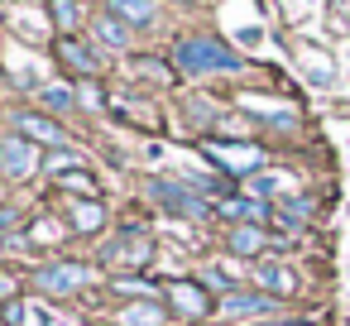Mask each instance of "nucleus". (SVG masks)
I'll list each match as a JSON object with an SVG mask.
<instances>
[{"label": "nucleus", "instance_id": "obj_9", "mask_svg": "<svg viewBox=\"0 0 350 326\" xmlns=\"http://www.w3.org/2000/svg\"><path fill=\"white\" fill-rule=\"evenodd\" d=\"M168 302L183 307L187 316H206V312H211V302H206V293H202L197 283H173V288H168Z\"/></svg>", "mask_w": 350, "mask_h": 326}, {"label": "nucleus", "instance_id": "obj_22", "mask_svg": "<svg viewBox=\"0 0 350 326\" xmlns=\"http://www.w3.org/2000/svg\"><path fill=\"white\" fill-rule=\"evenodd\" d=\"M5 293H10V283H5V278H0V297H5Z\"/></svg>", "mask_w": 350, "mask_h": 326}, {"label": "nucleus", "instance_id": "obj_12", "mask_svg": "<svg viewBox=\"0 0 350 326\" xmlns=\"http://www.w3.org/2000/svg\"><path fill=\"white\" fill-rule=\"evenodd\" d=\"M116 15L130 20V25H154V0H116Z\"/></svg>", "mask_w": 350, "mask_h": 326}, {"label": "nucleus", "instance_id": "obj_14", "mask_svg": "<svg viewBox=\"0 0 350 326\" xmlns=\"http://www.w3.org/2000/svg\"><path fill=\"white\" fill-rule=\"evenodd\" d=\"M221 216H235V221H264V206L250 202V197H235V202H221Z\"/></svg>", "mask_w": 350, "mask_h": 326}, {"label": "nucleus", "instance_id": "obj_4", "mask_svg": "<svg viewBox=\"0 0 350 326\" xmlns=\"http://www.w3.org/2000/svg\"><path fill=\"white\" fill-rule=\"evenodd\" d=\"M34 283H39L44 293H53V297H68V293H77V288L87 283V269H82V264H49V269L34 273Z\"/></svg>", "mask_w": 350, "mask_h": 326}, {"label": "nucleus", "instance_id": "obj_16", "mask_svg": "<svg viewBox=\"0 0 350 326\" xmlns=\"http://www.w3.org/2000/svg\"><path fill=\"white\" fill-rule=\"evenodd\" d=\"M101 221H106V211H101V206H92V202L72 206V226H77V230H96Z\"/></svg>", "mask_w": 350, "mask_h": 326}, {"label": "nucleus", "instance_id": "obj_21", "mask_svg": "<svg viewBox=\"0 0 350 326\" xmlns=\"http://www.w3.org/2000/svg\"><path fill=\"white\" fill-rule=\"evenodd\" d=\"M288 187V178H278V173H264V178H254V197H264V192H283Z\"/></svg>", "mask_w": 350, "mask_h": 326}, {"label": "nucleus", "instance_id": "obj_17", "mask_svg": "<svg viewBox=\"0 0 350 326\" xmlns=\"http://www.w3.org/2000/svg\"><path fill=\"white\" fill-rule=\"evenodd\" d=\"M5 321L10 326H39V312L29 302H5Z\"/></svg>", "mask_w": 350, "mask_h": 326}, {"label": "nucleus", "instance_id": "obj_8", "mask_svg": "<svg viewBox=\"0 0 350 326\" xmlns=\"http://www.w3.org/2000/svg\"><path fill=\"white\" fill-rule=\"evenodd\" d=\"M15 120H20V135H25V139H34V144H63V130H58L49 116H29V111H25V116H15Z\"/></svg>", "mask_w": 350, "mask_h": 326}, {"label": "nucleus", "instance_id": "obj_1", "mask_svg": "<svg viewBox=\"0 0 350 326\" xmlns=\"http://www.w3.org/2000/svg\"><path fill=\"white\" fill-rule=\"evenodd\" d=\"M173 58H178L183 72H235V68H240V58H235L230 49L211 44V39H183V44L173 49Z\"/></svg>", "mask_w": 350, "mask_h": 326}, {"label": "nucleus", "instance_id": "obj_7", "mask_svg": "<svg viewBox=\"0 0 350 326\" xmlns=\"http://www.w3.org/2000/svg\"><path fill=\"white\" fill-rule=\"evenodd\" d=\"M92 34H96V44L130 49V25H125L120 15H96V20H92Z\"/></svg>", "mask_w": 350, "mask_h": 326}, {"label": "nucleus", "instance_id": "obj_20", "mask_svg": "<svg viewBox=\"0 0 350 326\" xmlns=\"http://www.w3.org/2000/svg\"><path fill=\"white\" fill-rule=\"evenodd\" d=\"M44 101L58 106V111H72V92L68 87H44Z\"/></svg>", "mask_w": 350, "mask_h": 326}, {"label": "nucleus", "instance_id": "obj_13", "mask_svg": "<svg viewBox=\"0 0 350 326\" xmlns=\"http://www.w3.org/2000/svg\"><path fill=\"white\" fill-rule=\"evenodd\" d=\"M230 249L235 254H259L264 249V230L259 226H235L230 230Z\"/></svg>", "mask_w": 350, "mask_h": 326}, {"label": "nucleus", "instance_id": "obj_3", "mask_svg": "<svg viewBox=\"0 0 350 326\" xmlns=\"http://www.w3.org/2000/svg\"><path fill=\"white\" fill-rule=\"evenodd\" d=\"M0 173L5 178H29L39 173V144L15 135V139H0Z\"/></svg>", "mask_w": 350, "mask_h": 326}, {"label": "nucleus", "instance_id": "obj_19", "mask_svg": "<svg viewBox=\"0 0 350 326\" xmlns=\"http://www.w3.org/2000/svg\"><path fill=\"white\" fill-rule=\"evenodd\" d=\"M53 20L63 25V29H72L82 15H77V0H53Z\"/></svg>", "mask_w": 350, "mask_h": 326}, {"label": "nucleus", "instance_id": "obj_2", "mask_svg": "<svg viewBox=\"0 0 350 326\" xmlns=\"http://www.w3.org/2000/svg\"><path fill=\"white\" fill-rule=\"evenodd\" d=\"M144 192H149V197H159V202H163L168 211H178V216H192V221H197V216H206V202H202V197H192V187H187V182L149 178V182H144Z\"/></svg>", "mask_w": 350, "mask_h": 326}, {"label": "nucleus", "instance_id": "obj_18", "mask_svg": "<svg viewBox=\"0 0 350 326\" xmlns=\"http://www.w3.org/2000/svg\"><path fill=\"white\" fill-rule=\"evenodd\" d=\"M63 187H72V192H82V197H92L96 192V182H92V173H82V168H63Z\"/></svg>", "mask_w": 350, "mask_h": 326}, {"label": "nucleus", "instance_id": "obj_5", "mask_svg": "<svg viewBox=\"0 0 350 326\" xmlns=\"http://www.w3.org/2000/svg\"><path fill=\"white\" fill-rule=\"evenodd\" d=\"M206 154H211V163H221L226 173H254L264 159H259V149H250V144H206Z\"/></svg>", "mask_w": 350, "mask_h": 326}, {"label": "nucleus", "instance_id": "obj_6", "mask_svg": "<svg viewBox=\"0 0 350 326\" xmlns=\"http://www.w3.org/2000/svg\"><path fill=\"white\" fill-rule=\"evenodd\" d=\"M221 316H254V312H273V302L264 293H221Z\"/></svg>", "mask_w": 350, "mask_h": 326}, {"label": "nucleus", "instance_id": "obj_10", "mask_svg": "<svg viewBox=\"0 0 350 326\" xmlns=\"http://www.w3.org/2000/svg\"><path fill=\"white\" fill-rule=\"evenodd\" d=\"M58 53H63V63H68V68H77V72H101V53H92V49H87V44H77L72 34L58 44Z\"/></svg>", "mask_w": 350, "mask_h": 326}, {"label": "nucleus", "instance_id": "obj_15", "mask_svg": "<svg viewBox=\"0 0 350 326\" xmlns=\"http://www.w3.org/2000/svg\"><path fill=\"white\" fill-rule=\"evenodd\" d=\"M159 316H163V312H159V307H149V302H135V307H125V312H120V321H125V326H159Z\"/></svg>", "mask_w": 350, "mask_h": 326}, {"label": "nucleus", "instance_id": "obj_11", "mask_svg": "<svg viewBox=\"0 0 350 326\" xmlns=\"http://www.w3.org/2000/svg\"><path fill=\"white\" fill-rule=\"evenodd\" d=\"M254 283L269 288V293H293V288H297V278H293L288 264H259V269H254Z\"/></svg>", "mask_w": 350, "mask_h": 326}]
</instances>
